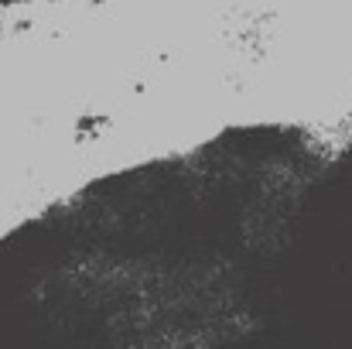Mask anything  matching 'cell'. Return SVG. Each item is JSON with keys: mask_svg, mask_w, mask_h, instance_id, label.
<instances>
[{"mask_svg": "<svg viewBox=\"0 0 352 349\" xmlns=\"http://www.w3.org/2000/svg\"><path fill=\"white\" fill-rule=\"evenodd\" d=\"M0 349H352V116L226 127L28 216Z\"/></svg>", "mask_w": 352, "mask_h": 349, "instance_id": "obj_1", "label": "cell"}]
</instances>
